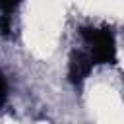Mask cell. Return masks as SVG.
Wrapping results in <instances>:
<instances>
[{
	"mask_svg": "<svg viewBox=\"0 0 124 124\" xmlns=\"http://www.w3.org/2000/svg\"><path fill=\"white\" fill-rule=\"evenodd\" d=\"M81 37L91 46L89 56L93 64H112L116 60V46L114 37L108 29H95V27H83Z\"/></svg>",
	"mask_w": 124,
	"mask_h": 124,
	"instance_id": "6da1fadb",
	"label": "cell"
},
{
	"mask_svg": "<svg viewBox=\"0 0 124 124\" xmlns=\"http://www.w3.org/2000/svg\"><path fill=\"white\" fill-rule=\"evenodd\" d=\"M91 68H93V60H91L89 54H85V52H74L72 58H70V70H68L70 81H74V83L83 81L89 76Z\"/></svg>",
	"mask_w": 124,
	"mask_h": 124,
	"instance_id": "7a4b0ae2",
	"label": "cell"
},
{
	"mask_svg": "<svg viewBox=\"0 0 124 124\" xmlns=\"http://www.w3.org/2000/svg\"><path fill=\"white\" fill-rule=\"evenodd\" d=\"M21 0H2V17H10V12L19 4Z\"/></svg>",
	"mask_w": 124,
	"mask_h": 124,
	"instance_id": "3957f363",
	"label": "cell"
}]
</instances>
